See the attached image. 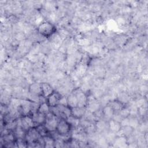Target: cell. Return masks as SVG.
<instances>
[{"mask_svg": "<svg viewBox=\"0 0 148 148\" xmlns=\"http://www.w3.org/2000/svg\"><path fill=\"white\" fill-rule=\"evenodd\" d=\"M56 27L49 21H43L37 27V31L39 34L46 38L51 36L56 33Z\"/></svg>", "mask_w": 148, "mask_h": 148, "instance_id": "1", "label": "cell"}, {"mask_svg": "<svg viewBox=\"0 0 148 148\" xmlns=\"http://www.w3.org/2000/svg\"><path fill=\"white\" fill-rule=\"evenodd\" d=\"M71 125L65 119H61L58 120L56 131L60 136H65L68 134L71 129Z\"/></svg>", "mask_w": 148, "mask_h": 148, "instance_id": "2", "label": "cell"}, {"mask_svg": "<svg viewBox=\"0 0 148 148\" xmlns=\"http://www.w3.org/2000/svg\"><path fill=\"white\" fill-rule=\"evenodd\" d=\"M58 120V117L50 112L46 115V120L43 124L47 131L53 132L56 131Z\"/></svg>", "mask_w": 148, "mask_h": 148, "instance_id": "3", "label": "cell"}, {"mask_svg": "<svg viewBox=\"0 0 148 148\" xmlns=\"http://www.w3.org/2000/svg\"><path fill=\"white\" fill-rule=\"evenodd\" d=\"M73 93L76 95L77 99V106L85 108L87 105L88 97L86 96V94L82 90L79 88L76 90Z\"/></svg>", "mask_w": 148, "mask_h": 148, "instance_id": "4", "label": "cell"}, {"mask_svg": "<svg viewBox=\"0 0 148 148\" xmlns=\"http://www.w3.org/2000/svg\"><path fill=\"white\" fill-rule=\"evenodd\" d=\"M62 95L57 91H53L46 98V102L50 108L55 107L59 104Z\"/></svg>", "mask_w": 148, "mask_h": 148, "instance_id": "5", "label": "cell"}, {"mask_svg": "<svg viewBox=\"0 0 148 148\" xmlns=\"http://www.w3.org/2000/svg\"><path fill=\"white\" fill-rule=\"evenodd\" d=\"M40 134L38 130H36V127H32L29 128L27 131V133L25 135L27 140L29 143H34L36 140H38L40 138Z\"/></svg>", "mask_w": 148, "mask_h": 148, "instance_id": "6", "label": "cell"}, {"mask_svg": "<svg viewBox=\"0 0 148 148\" xmlns=\"http://www.w3.org/2000/svg\"><path fill=\"white\" fill-rule=\"evenodd\" d=\"M29 92L30 94H32L35 95H38V96L43 95L41 83H32L29 87Z\"/></svg>", "mask_w": 148, "mask_h": 148, "instance_id": "7", "label": "cell"}, {"mask_svg": "<svg viewBox=\"0 0 148 148\" xmlns=\"http://www.w3.org/2000/svg\"><path fill=\"white\" fill-rule=\"evenodd\" d=\"M86 114V110L84 108L76 106L71 108V115L75 118L80 119Z\"/></svg>", "mask_w": 148, "mask_h": 148, "instance_id": "8", "label": "cell"}, {"mask_svg": "<svg viewBox=\"0 0 148 148\" xmlns=\"http://www.w3.org/2000/svg\"><path fill=\"white\" fill-rule=\"evenodd\" d=\"M31 117H32L35 124H36L38 125L43 124L45 122L46 115L44 114L40 113L37 111L32 113Z\"/></svg>", "mask_w": 148, "mask_h": 148, "instance_id": "9", "label": "cell"}, {"mask_svg": "<svg viewBox=\"0 0 148 148\" xmlns=\"http://www.w3.org/2000/svg\"><path fill=\"white\" fill-rule=\"evenodd\" d=\"M42 95L45 97L47 98L49 95H50L53 91L55 90L53 88L52 86L48 83H42Z\"/></svg>", "mask_w": 148, "mask_h": 148, "instance_id": "10", "label": "cell"}, {"mask_svg": "<svg viewBox=\"0 0 148 148\" xmlns=\"http://www.w3.org/2000/svg\"><path fill=\"white\" fill-rule=\"evenodd\" d=\"M109 128L112 132H118L120 131L121 125L120 122L113 119H111L109 123Z\"/></svg>", "mask_w": 148, "mask_h": 148, "instance_id": "11", "label": "cell"}, {"mask_svg": "<svg viewBox=\"0 0 148 148\" xmlns=\"http://www.w3.org/2000/svg\"><path fill=\"white\" fill-rule=\"evenodd\" d=\"M108 105H109L114 112H119L124 107V103L119 100H113L109 102Z\"/></svg>", "mask_w": 148, "mask_h": 148, "instance_id": "12", "label": "cell"}, {"mask_svg": "<svg viewBox=\"0 0 148 148\" xmlns=\"http://www.w3.org/2000/svg\"><path fill=\"white\" fill-rule=\"evenodd\" d=\"M66 99H67V105L70 108H72L77 106V105H78L77 99L73 92L69 95L68 97L66 98Z\"/></svg>", "mask_w": 148, "mask_h": 148, "instance_id": "13", "label": "cell"}, {"mask_svg": "<svg viewBox=\"0 0 148 148\" xmlns=\"http://www.w3.org/2000/svg\"><path fill=\"white\" fill-rule=\"evenodd\" d=\"M37 112L44 114L45 115L49 113L50 112V107L47 103V102H42L38 108Z\"/></svg>", "mask_w": 148, "mask_h": 148, "instance_id": "14", "label": "cell"}, {"mask_svg": "<svg viewBox=\"0 0 148 148\" xmlns=\"http://www.w3.org/2000/svg\"><path fill=\"white\" fill-rule=\"evenodd\" d=\"M102 113L105 117L108 119H112L114 114V111L109 105H108L103 108Z\"/></svg>", "mask_w": 148, "mask_h": 148, "instance_id": "15", "label": "cell"}, {"mask_svg": "<svg viewBox=\"0 0 148 148\" xmlns=\"http://www.w3.org/2000/svg\"><path fill=\"white\" fill-rule=\"evenodd\" d=\"M43 143L45 145V147H53L54 144L55 143V141L53 139V138L49 136H43Z\"/></svg>", "mask_w": 148, "mask_h": 148, "instance_id": "16", "label": "cell"}, {"mask_svg": "<svg viewBox=\"0 0 148 148\" xmlns=\"http://www.w3.org/2000/svg\"><path fill=\"white\" fill-rule=\"evenodd\" d=\"M120 115L123 117V118H125V117H128V116L130 115V108L124 107L122 108L120 111L119 113Z\"/></svg>", "mask_w": 148, "mask_h": 148, "instance_id": "17", "label": "cell"}, {"mask_svg": "<svg viewBox=\"0 0 148 148\" xmlns=\"http://www.w3.org/2000/svg\"><path fill=\"white\" fill-rule=\"evenodd\" d=\"M138 124H139L138 121L135 117H132L130 119V125L133 128L134 127H138Z\"/></svg>", "mask_w": 148, "mask_h": 148, "instance_id": "18", "label": "cell"}, {"mask_svg": "<svg viewBox=\"0 0 148 148\" xmlns=\"http://www.w3.org/2000/svg\"><path fill=\"white\" fill-rule=\"evenodd\" d=\"M97 124L98 127L100 130L103 129L104 127H105V123H104L103 121H99V122H98Z\"/></svg>", "mask_w": 148, "mask_h": 148, "instance_id": "19", "label": "cell"}, {"mask_svg": "<svg viewBox=\"0 0 148 148\" xmlns=\"http://www.w3.org/2000/svg\"><path fill=\"white\" fill-rule=\"evenodd\" d=\"M12 136H13V135H11V134H10L9 135V138H10V137H12ZM6 138H9V135H6V136H5ZM10 139V142H11L12 140L11 139Z\"/></svg>", "mask_w": 148, "mask_h": 148, "instance_id": "20", "label": "cell"}]
</instances>
